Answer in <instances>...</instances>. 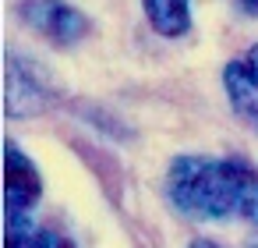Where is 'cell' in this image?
I'll list each match as a JSON object with an SVG mask.
<instances>
[{
  "instance_id": "cell-7",
  "label": "cell",
  "mask_w": 258,
  "mask_h": 248,
  "mask_svg": "<svg viewBox=\"0 0 258 248\" xmlns=\"http://www.w3.org/2000/svg\"><path fill=\"white\" fill-rule=\"evenodd\" d=\"M39 227L32 223V213L4 216V248H36Z\"/></svg>"
},
{
  "instance_id": "cell-3",
  "label": "cell",
  "mask_w": 258,
  "mask_h": 248,
  "mask_svg": "<svg viewBox=\"0 0 258 248\" xmlns=\"http://www.w3.org/2000/svg\"><path fill=\"white\" fill-rule=\"evenodd\" d=\"M39 199H43V177L36 163L15 142H4V216L32 213Z\"/></svg>"
},
{
  "instance_id": "cell-2",
  "label": "cell",
  "mask_w": 258,
  "mask_h": 248,
  "mask_svg": "<svg viewBox=\"0 0 258 248\" xmlns=\"http://www.w3.org/2000/svg\"><path fill=\"white\" fill-rule=\"evenodd\" d=\"M15 11L29 29H36L50 43L71 46L89 36V18L78 8H71L68 0H18Z\"/></svg>"
},
{
  "instance_id": "cell-9",
  "label": "cell",
  "mask_w": 258,
  "mask_h": 248,
  "mask_svg": "<svg viewBox=\"0 0 258 248\" xmlns=\"http://www.w3.org/2000/svg\"><path fill=\"white\" fill-rule=\"evenodd\" d=\"M187 248H223V244H216V241H209V237H198V241H191Z\"/></svg>"
},
{
  "instance_id": "cell-10",
  "label": "cell",
  "mask_w": 258,
  "mask_h": 248,
  "mask_svg": "<svg viewBox=\"0 0 258 248\" xmlns=\"http://www.w3.org/2000/svg\"><path fill=\"white\" fill-rule=\"evenodd\" d=\"M237 4H240L247 15H258V0H237Z\"/></svg>"
},
{
  "instance_id": "cell-6",
  "label": "cell",
  "mask_w": 258,
  "mask_h": 248,
  "mask_svg": "<svg viewBox=\"0 0 258 248\" xmlns=\"http://www.w3.org/2000/svg\"><path fill=\"white\" fill-rule=\"evenodd\" d=\"M152 32L163 39H180L191 29V0H142Z\"/></svg>"
},
{
  "instance_id": "cell-5",
  "label": "cell",
  "mask_w": 258,
  "mask_h": 248,
  "mask_svg": "<svg viewBox=\"0 0 258 248\" xmlns=\"http://www.w3.org/2000/svg\"><path fill=\"white\" fill-rule=\"evenodd\" d=\"M223 89L230 107L251 124H258V46L223 68Z\"/></svg>"
},
{
  "instance_id": "cell-4",
  "label": "cell",
  "mask_w": 258,
  "mask_h": 248,
  "mask_svg": "<svg viewBox=\"0 0 258 248\" xmlns=\"http://www.w3.org/2000/svg\"><path fill=\"white\" fill-rule=\"evenodd\" d=\"M46 85L43 78L32 71L29 61L22 57H8V89H4V110L11 117H32L39 110H46Z\"/></svg>"
},
{
  "instance_id": "cell-8",
  "label": "cell",
  "mask_w": 258,
  "mask_h": 248,
  "mask_svg": "<svg viewBox=\"0 0 258 248\" xmlns=\"http://www.w3.org/2000/svg\"><path fill=\"white\" fill-rule=\"evenodd\" d=\"M36 248H75L64 234L50 230V227H39V237H36Z\"/></svg>"
},
{
  "instance_id": "cell-1",
  "label": "cell",
  "mask_w": 258,
  "mask_h": 248,
  "mask_svg": "<svg viewBox=\"0 0 258 248\" xmlns=\"http://www.w3.org/2000/svg\"><path fill=\"white\" fill-rule=\"evenodd\" d=\"M166 199L187 220H240L258 230V167L240 156H177Z\"/></svg>"
}]
</instances>
